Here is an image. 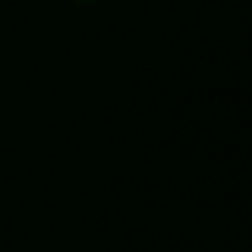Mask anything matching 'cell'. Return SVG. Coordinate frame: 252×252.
<instances>
[]
</instances>
